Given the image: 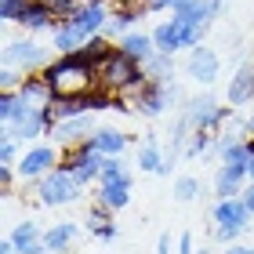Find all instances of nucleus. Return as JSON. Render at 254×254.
<instances>
[{"instance_id":"1","label":"nucleus","mask_w":254,"mask_h":254,"mask_svg":"<svg viewBox=\"0 0 254 254\" xmlns=\"http://www.w3.org/2000/svg\"><path fill=\"white\" fill-rule=\"evenodd\" d=\"M109 7H106V0H80V7L73 11L69 18H62L59 26L51 29V48L55 55H73L80 51L91 37H98V33H106L109 26Z\"/></svg>"},{"instance_id":"2","label":"nucleus","mask_w":254,"mask_h":254,"mask_svg":"<svg viewBox=\"0 0 254 254\" xmlns=\"http://www.w3.org/2000/svg\"><path fill=\"white\" fill-rule=\"evenodd\" d=\"M44 80L51 84L55 98H80L98 87V65H91L80 55H59L55 62L44 65Z\"/></svg>"},{"instance_id":"3","label":"nucleus","mask_w":254,"mask_h":254,"mask_svg":"<svg viewBox=\"0 0 254 254\" xmlns=\"http://www.w3.org/2000/svg\"><path fill=\"white\" fill-rule=\"evenodd\" d=\"M98 84L124 98V95H138V91L149 84V76H145V65L142 62H134L131 55H124L117 48L106 62L98 65Z\"/></svg>"},{"instance_id":"4","label":"nucleus","mask_w":254,"mask_h":254,"mask_svg":"<svg viewBox=\"0 0 254 254\" xmlns=\"http://www.w3.org/2000/svg\"><path fill=\"white\" fill-rule=\"evenodd\" d=\"M55 131V113L51 106H22V113L11 124H4V138H15V142H40L44 134Z\"/></svg>"},{"instance_id":"5","label":"nucleus","mask_w":254,"mask_h":254,"mask_svg":"<svg viewBox=\"0 0 254 254\" xmlns=\"http://www.w3.org/2000/svg\"><path fill=\"white\" fill-rule=\"evenodd\" d=\"M200 40H203V26L182 22V18H175V15L164 18V22L153 29V44H156V51H164V55L192 51V48H200Z\"/></svg>"},{"instance_id":"6","label":"nucleus","mask_w":254,"mask_h":254,"mask_svg":"<svg viewBox=\"0 0 254 254\" xmlns=\"http://www.w3.org/2000/svg\"><path fill=\"white\" fill-rule=\"evenodd\" d=\"M80 192H84V186L76 182V175L69 167H55L51 175H44L37 182V200L44 207H65V203H76L80 200Z\"/></svg>"},{"instance_id":"7","label":"nucleus","mask_w":254,"mask_h":254,"mask_svg":"<svg viewBox=\"0 0 254 254\" xmlns=\"http://www.w3.org/2000/svg\"><path fill=\"white\" fill-rule=\"evenodd\" d=\"M251 207L244 203V196H225L214 203V233L222 244H236L240 233L251 225Z\"/></svg>"},{"instance_id":"8","label":"nucleus","mask_w":254,"mask_h":254,"mask_svg":"<svg viewBox=\"0 0 254 254\" xmlns=\"http://www.w3.org/2000/svg\"><path fill=\"white\" fill-rule=\"evenodd\" d=\"M59 164H62V153H59L55 145H48V142H33V145L22 149L15 171H18L22 182H40L44 175H51Z\"/></svg>"},{"instance_id":"9","label":"nucleus","mask_w":254,"mask_h":254,"mask_svg":"<svg viewBox=\"0 0 254 254\" xmlns=\"http://www.w3.org/2000/svg\"><path fill=\"white\" fill-rule=\"evenodd\" d=\"M102 164H106V156L98 153L91 142H80V145H69L65 153H62V167H69L76 175V182L80 186H91V182H98V175H102Z\"/></svg>"},{"instance_id":"10","label":"nucleus","mask_w":254,"mask_h":254,"mask_svg":"<svg viewBox=\"0 0 254 254\" xmlns=\"http://www.w3.org/2000/svg\"><path fill=\"white\" fill-rule=\"evenodd\" d=\"M48 48L44 44H37L33 37H18V40H11L7 44V65H15L22 69V73H44V65H48Z\"/></svg>"},{"instance_id":"11","label":"nucleus","mask_w":254,"mask_h":254,"mask_svg":"<svg viewBox=\"0 0 254 254\" xmlns=\"http://www.w3.org/2000/svg\"><path fill=\"white\" fill-rule=\"evenodd\" d=\"M229 109L233 106H218L214 98H192L189 102V109H186V120L192 131H218L225 120H229Z\"/></svg>"},{"instance_id":"12","label":"nucleus","mask_w":254,"mask_h":254,"mask_svg":"<svg viewBox=\"0 0 254 254\" xmlns=\"http://www.w3.org/2000/svg\"><path fill=\"white\" fill-rule=\"evenodd\" d=\"M171 98H175V91L167 87V80H149V84L134 95V106L145 113V117H164Z\"/></svg>"},{"instance_id":"13","label":"nucleus","mask_w":254,"mask_h":254,"mask_svg":"<svg viewBox=\"0 0 254 254\" xmlns=\"http://www.w3.org/2000/svg\"><path fill=\"white\" fill-rule=\"evenodd\" d=\"M186 69H189V76L196 80V84H214L218 76H222V59L211 51V48H192L189 51V62H186Z\"/></svg>"},{"instance_id":"14","label":"nucleus","mask_w":254,"mask_h":254,"mask_svg":"<svg viewBox=\"0 0 254 254\" xmlns=\"http://www.w3.org/2000/svg\"><path fill=\"white\" fill-rule=\"evenodd\" d=\"M55 138H59L62 145H80L87 142L91 134H95V127H91V113H76V117H65V120H55Z\"/></svg>"},{"instance_id":"15","label":"nucleus","mask_w":254,"mask_h":254,"mask_svg":"<svg viewBox=\"0 0 254 254\" xmlns=\"http://www.w3.org/2000/svg\"><path fill=\"white\" fill-rule=\"evenodd\" d=\"M247 164H222L218 167V175H214V192H218V200H225V196H240L247 189Z\"/></svg>"},{"instance_id":"16","label":"nucleus","mask_w":254,"mask_h":254,"mask_svg":"<svg viewBox=\"0 0 254 254\" xmlns=\"http://www.w3.org/2000/svg\"><path fill=\"white\" fill-rule=\"evenodd\" d=\"M11 247H15V254H48V247H44V233L37 222H18L15 229H11Z\"/></svg>"},{"instance_id":"17","label":"nucleus","mask_w":254,"mask_h":254,"mask_svg":"<svg viewBox=\"0 0 254 254\" xmlns=\"http://www.w3.org/2000/svg\"><path fill=\"white\" fill-rule=\"evenodd\" d=\"M131 189H134V178L127 175V178H117V182H98V196L95 200L98 203H106L113 214L124 211L127 203H131Z\"/></svg>"},{"instance_id":"18","label":"nucleus","mask_w":254,"mask_h":254,"mask_svg":"<svg viewBox=\"0 0 254 254\" xmlns=\"http://www.w3.org/2000/svg\"><path fill=\"white\" fill-rule=\"evenodd\" d=\"M87 142L95 145L102 156H124L127 145H131V138H127L120 127H95V134H91Z\"/></svg>"},{"instance_id":"19","label":"nucleus","mask_w":254,"mask_h":254,"mask_svg":"<svg viewBox=\"0 0 254 254\" xmlns=\"http://www.w3.org/2000/svg\"><path fill=\"white\" fill-rule=\"evenodd\" d=\"M18 26L26 29V33H44V29H55V26H59V15H55L44 0H29V7L22 11Z\"/></svg>"},{"instance_id":"20","label":"nucleus","mask_w":254,"mask_h":254,"mask_svg":"<svg viewBox=\"0 0 254 254\" xmlns=\"http://www.w3.org/2000/svg\"><path fill=\"white\" fill-rule=\"evenodd\" d=\"M80 240V225L76 222H55L51 229H44V247H48V254H65L73 251V244Z\"/></svg>"},{"instance_id":"21","label":"nucleus","mask_w":254,"mask_h":254,"mask_svg":"<svg viewBox=\"0 0 254 254\" xmlns=\"http://www.w3.org/2000/svg\"><path fill=\"white\" fill-rule=\"evenodd\" d=\"M117 48H120L124 55H131L134 62H145V59H153V55H156L153 33H145V29H131V33H124V37L117 40Z\"/></svg>"},{"instance_id":"22","label":"nucleus","mask_w":254,"mask_h":254,"mask_svg":"<svg viewBox=\"0 0 254 254\" xmlns=\"http://www.w3.org/2000/svg\"><path fill=\"white\" fill-rule=\"evenodd\" d=\"M87 233H95L98 240H102V244H113V240H117V225H113V211H109V207L106 203H98L95 200V207H91V211H87Z\"/></svg>"},{"instance_id":"23","label":"nucleus","mask_w":254,"mask_h":254,"mask_svg":"<svg viewBox=\"0 0 254 254\" xmlns=\"http://www.w3.org/2000/svg\"><path fill=\"white\" fill-rule=\"evenodd\" d=\"M254 102V65H244L236 76H229V106Z\"/></svg>"},{"instance_id":"24","label":"nucleus","mask_w":254,"mask_h":254,"mask_svg":"<svg viewBox=\"0 0 254 254\" xmlns=\"http://www.w3.org/2000/svg\"><path fill=\"white\" fill-rule=\"evenodd\" d=\"M113 51H117V44H113V40L106 37V33H98V37H91V40H87V44H84V48H80L76 55H80V59H87L91 65H102V62H106Z\"/></svg>"},{"instance_id":"25","label":"nucleus","mask_w":254,"mask_h":254,"mask_svg":"<svg viewBox=\"0 0 254 254\" xmlns=\"http://www.w3.org/2000/svg\"><path fill=\"white\" fill-rule=\"evenodd\" d=\"M164 149H160L153 138H149V142H142L138 145V167L145 171V175H160V167H164Z\"/></svg>"},{"instance_id":"26","label":"nucleus","mask_w":254,"mask_h":254,"mask_svg":"<svg viewBox=\"0 0 254 254\" xmlns=\"http://www.w3.org/2000/svg\"><path fill=\"white\" fill-rule=\"evenodd\" d=\"M171 59H175V55H164V51H156L153 59H145L142 62L145 65V76L149 80H167L171 73H175V62H171Z\"/></svg>"},{"instance_id":"27","label":"nucleus","mask_w":254,"mask_h":254,"mask_svg":"<svg viewBox=\"0 0 254 254\" xmlns=\"http://www.w3.org/2000/svg\"><path fill=\"white\" fill-rule=\"evenodd\" d=\"M175 196L182 203H192L196 196H200V178L196 175H182V178H175Z\"/></svg>"},{"instance_id":"28","label":"nucleus","mask_w":254,"mask_h":254,"mask_svg":"<svg viewBox=\"0 0 254 254\" xmlns=\"http://www.w3.org/2000/svg\"><path fill=\"white\" fill-rule=\"evenodd\" d=\"M131 171H127V164H124V156H106V164H102V175H98V182H117V178H127Z\"/></svg>"},{"instance_id":"29","label":"nucleus","mask_w":254,"mask_h":254,"mask_svg":"<svg viewBox=\"0 0 254 254\" xmlns=\"http://www.w3.org/2000/svg\"><path fill=\"white\" fill-rule=\"evenodd\" d=\"M22 106H26V102H22V95L18 91H4V98H0V117H4V124H11L22 113Z\"/></svg>"},{"instance_id":"30","label":"nucleus","mask_w":254,"mask_h":254,"mask_svg":"<svg viewBox=\"0 0 254 254\" xmlns=\"http://www.w3.org/2000/svg\"><path fill=\"white\" fill-rule=\"evenodd\" d=\"M207 149H211V131H192V138H189V149H186V156L192 160V156H203Z\"/></svg>"},{"instance_id":"31","label":"nucleus","mask_w":254,"mask_h":254,"mask_svg":"<svg viewBox=\"0 0 254 254\" xmlns=\"http://www.w3.org/2000/svg\"><path fill=\"white\" fill-rule=\"evenodd\" d=\"M22 80H26V73H22V69L4 65V73H0V87H4V91H18V87H22Z\"/></svg>"},{"instance_id":"32","label":"nucleus","mask_w":254,"mask_h":254,"mask_svg":"<svg viewBox=\"0 0 254 254\" xmlns=\"http://www.w3.org/2000/svg\"><path fill=\"white\" fill-rule=\"evenodd\" d=\"M29 7V0H0V11H4V22H18L22 11Z\"/></svg>"},{"instance_id":"33","label":"nucleus","mask_w":254,"mask_h":254,"mask_svg":"<svg viewBox=\"0 0 254 254\" xmlns=\"http://www.w3.org/2000/svg\"><path fill=\"white\" fill-rule=\"evenodd\" d=\"M44 4H48L55 15H59V22H62V18H69V15L80 7V0H44Z\"/></svg>"},{"instance_id":"34","label":"nucleus","mask_w":254,"mask_h":254,"mask_svg":"<svg viewBox=\"0 0 254 254\" xmlns=\"http://www.w3.org/2000/svg\"><path fill=\"white\" fill-rule=\"evenodd\" d=\"M18 142L15 138H0V160H4V164H18Z\"/></svg>"},{"instance_id":"35","label":"nucleus","mask_w":254,"mask_h":254,"mask_svg":"<svg viewBox=\"0 0 254 254\" xmlns=\"http://www.w3.org/2000/svg\"><path fill=\"white\" fill-rule=\"evenodd\" d=\"M175 254H196V244H192V233H182L178 236V251Z\"/></svg>"},{"instance_id":"36","label":"nucleus","mask_w":254,"mask_h":254,"mask_svg":"<svg viewBox=\"0 0 254 254\" xmlns=\"http://www.w3.org/2000/svg\"><path fill=\"white\" fill-rule=\"evenodd\" d=\"M171 247H178V240H171V233H160V240H156V254H171Z\"/></svg>"},{"instance_id":"37","label":"nucleus","mask_w":254,"mask_h":254,"mask_svg":"<svg viewBox=\"0 0 254 254\" xmlns=\"http://www.w3.org/2000/svg\"><path fill=\"white\" fill-rule=\"evenodd\" d=\"M240 196H244V203L251 207V214H254V182H247V189L240 192Z\"/></svg>"},{"instance_id":"38","label":"nucleus","mask_w":254,"mask_h":254,"mask_svg":"<svg viewBox=\"0 0 254 254\" xmlns=\"http://www.w3.org/2000/svg\"><path fill=\"white\" fill-rule=\"evenodd\" d=\"M225 254H254V247H244V244H229Z\"/></svg>"},{"instance_id":"39","label":"nucleus","mask_w":254,"mask_h":254,"mask_svg":"<svg viewBox=\"0 0 254 254\" xmlns=\"http://www.w3.org/2000/svg\"><path fill=\"white\" fill-rule=\"evenodd\" d=\"M149 11H171V0H149Z\"/></svg>"},{"instance_id":"40","label":"nucleus","mask_w":254,"mask_h":254,"mask_svg":"<svg viewBox=\"0 0 254 254\" xmlns=\"http://www.w3.org/2000/svg\"><path fill=\"white\" fill-rule=\"evenodd\" d=\"M247 178L254 182V138H251V160H247Z\"/></svg>"},{"instance_id":"41","label":"nucleus","mask_w":254,"mask_h":254,"mask_svg":"<svg viewBox=\"0 0 254 254\" xmlns=\"http://www.w3.org/2000/svg\"><path fill=\"white\" fill-rule=\"evenodd\" d=\"M0 254H15V247H11V240H4V244H0Z\"/></svg>"},{"instance_id":"42","label":"nucleus","mask_w":254,"mask_h":254,"mask_svg":"<svg viewBox=\"0 0 254 254\" xmlns=\"http://www.w3.org/2000/svg\"><path fill=\"white\" fill-rule=\"evenodd\" d=\"M247 131H251V138H254V109H251V120H247Z\"/></svg>"},{"instance_id":"43","label":"nucleus","mask_w":254,"mask_h":254,"mask_svg":"<svg viewBox=\"0 0 254 254\" xmlns=\"http://www.w3.org/2000/svg\"><path fill=\"white\" fill-rule=\"evenodd\" d=\"M196 254H211V251H207V247H200V251H196Z\"/></svg>"},{"instance_id":"44","label":"nucleus","mask_w":254,"mask_h":254,"mask_svg":"<svg viewBox=\"0 0 254 254\" xmlns=\"http://www.w3.org/2000/svg\"><path fill=\"white\" fill-rule=\"evenodd\" d=\"M65 254H76V251H65Z\"/></svg>"}]
</instances>
